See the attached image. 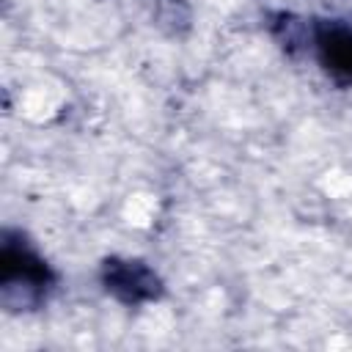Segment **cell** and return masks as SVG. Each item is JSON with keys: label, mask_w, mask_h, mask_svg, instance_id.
I'll list each match as a JSON object with an SVG mask.
<instances>
[{"label": "cell", "mask_w": 352, "mask_h": 352, "mask_svg": "<svg viewBox=\"0 0 352 352\" xmlns=\"http://www.w3.org/2000/svg\"><path fill=\"white\" fill-rule=\"evenodd\" d=\"M314 47L322 69L338 82H352V28L327 22L314 33Z\"/></svg>", "instance_id": "3"}, {"label": "cell", "mask_w": 352, "mask_h": 352, "mask_svg": "<svg viewBox=\"0 0 352 352\" xmlns=\"http://www.w3.org/2000/svg\"><path fill=\"white\" fill-rule=\"evenodd\" d=\"M52 286L50 264L22 239V236H3L0 248V289L3 300L11 305H36L47 289Z\"/></svg>", "instance_id": "1"}, {"label": "cell", "mask_w": 352, "mask_h": 352, "mask_svg": "<svg viewBox=\"0 0 352 352\" xmlns=\"http://www.w3.org/2000/svg\"><path fill=\"white\" fill-rule=\"evenodd\" d=\"M102 286L124 305L151 302L162 294V278L146 261L118 256L102 261Z\"/></svg>", "instance_id": "2"}]
</instances>
